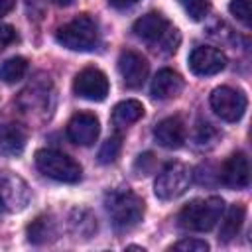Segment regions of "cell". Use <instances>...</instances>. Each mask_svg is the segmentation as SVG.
Segmentation results:
<instances>
[{
  "label": "cell",
  "instance_id": "cell-11",
  "mask_svg": "<svg viewBox=\"0 0 252 252\" xmlns=\"http://www.w3.org/2000/svg\"><path fill=\"white\" fill-rule=\"evenodd\" d=\"M150 71V63L146 61V57L138 51L126 49L120 53L118 57V73L124 81V85L128 89H138L144 85L146 77Z\"/></svg>",
  "mask_w": 252,
  "mask_h": 252
},
{
  "label": "cell",
  "instance_id": "cell-2",
  "mask_svg": "<svg viewBox=\"0 0 252 252\" xmlns=\"http://www.w3.org/2000/svg\"><path fill=\"white\" fill-rule=\"evenodd\" d=\"M224 211V201L220 197L195 199L187 203L179 213V224L185 230L193 232H209L220 220Z\"/></svg>",
  "mask_w": 252,
  "mask_h": 252
},
{
  "label": "cell",
  "instance_id": "cell-24",
  "mask_svg": "<svg viewBox=\"0 0 252 252\" xmlns=\"http://www.w3.org/2000/svg\"><path fill=\"white\" fill-rule=\"evenodd\" d=\"M171 250H183V252H207L209 244L199 238H185L171 246Z\"/></svg>",
  "mask_w": 252,
  "mask_h": 252
},
{
  "label": "cell",
  "instance_id": "cell-8",
  "mask_svg": "<svg viewBox=\"0 0 252 252\" xmlns=\"http://www.w3.org/2000/svg\"><path fill=\"white\" fill-rule=\"evenodd\" d=\"M211 108L215 110V114L220 120L226 122H236L242 118L244 110H246V96L230 87H217L211 93Z\"/></svg>",
  "mask_w": 252,
  "mask_h": 252
},
{
  "label": "cell",
  "instance_id": "cell-29",
  "mask_svg": "<svg viewBox=\"0 0 252 252\" xmlns=\"http://www.w3.org/2000/svg\"><path fill=\"white\" fill-rule=\"evenodd\" d=\"M53 2H55L57 6H69V4L73 2V0H53Z\"/></svg>",
  "mask_w": 252,
  "mask_h": 252
},
{
  "label": "cell",
  "instance_id": "cell-15",
  "mask_svg": "<svg viewBox=\"0 0 252 252\" xmlns=\"http://www.w3.org/2000/svg\"><path fill=\"white\" fill-rule=\"evenodd\" d=\"M183 85L185 83H183V77L179 73H175L173 69H161L152 79L150 93L158 100H167V98L177 96L183 91Z\"/></svg>",
  "mask_w": 252,
  "mask_h": 252
},
{
  "label": "cell",
  "instance_id": "cell-14",
  "mask_svg": "<svg viewBox=\"0 0 252 252\" xmlns=\"http://www.w3.org/2000/svg\"><path fill=\"white\" fill-rule=\"evenodd\" d=\"M154 138L161 148L167 150H177L185 142V124L181 122L179 116H169L163 118L156 124L154 128Z\"/></svg>",
  "mask_w": 252,
  "mask_h": 252
},
{
  "label": "cell",
  "instance_id": "cell-18",
  "mask_svg": "<svg viewBox=\"0 0 252 252\" xmlns=\"http://www.w3.org/2000/svg\"><path fill=\"white\" fill-rule=\"evenodd\" d=\"M244 217H246V207L240 205V203H234L228 207L226 215H224V220L220 222V232H219V238L222 242H230L242 228V222H244Z\"/></svg>",
  "mask_w": 252,
  "mask_h": 252
},
{
  "label": "cell",
  "instance_id": "cell-5",
  "mask_svg": "<svg viewBox=\"0 0 252 252\" xmlns=\"http://www.w3.org/2000/svg\"><path fill=\"white\" fill-rule=\"evenodd\" d=\"M132 32L150 43H161L167 47V51H175L179 41H173V35H177V30L171 28L167 18L159 12H148L142 18H138L132 26Z\"/></svg>",
  "mask_w": 252,
  "mask_h": 252
},
{
  "label": "cell",
  "instance_id": "cell-17",
  "mask_svg": "<svg viewBox=\"0 0 252 252\" xmlns=\"http://www.w3.org/2000/svg\"><path fill=\"white\" fill-rule=\"evenodd\" d=\"M144 116V104L136 98H126L112 108V124L118 128H128Z\"/></svg>",
  "mask_w": 252,
  "mask_h": 252
},
{
  "label": "cell",
  "instance_id": "cell-19",
  "mask_svg": "<svg viewBox=\"0 0 252 252\" xmlns=\"http://www.w3.org/2000/svg\"><path fill=\"white\" fill-rule=\"evenodd\" d=\"M26 73H28V59L20 55L6 59L0 67V79L4 83H18L20 79H24Z\"/></svg>",
  "mask_w": 252,
  "mask_h": 252
},
{
  "label": "cell",
  "instance_id": "cell-12",
  "mask_svg": "<svg viewBox=\"0 0 252 252\" xmlns=\"http://www.w3.org/2000/svg\"><path fill=\"white\" fill-rule=\"evenodd\" d=\"M98 134H100V124L93 112H77L67 124V136L77 146H93Z\"/></svg>",
  "mask_w": 252,
  "mask_h": 252
},
{
  "label": "cell",
  "instance_id": "cell-23",
  "mask_svg": "<svg viewBox=\"0 0 252 252\" xmlns=\"http://www.w3.org/2000/svg\"><path fill=\"white\" fill-rule=\"evenodd\" d=\"M228 10L244 26H250L252 24V0H230Z\"/></svg>",
  "mask_w": 252,
  "mask_h": 252
},
{
  "label": "cell",
  "instance_id": "cell-10",
  "mask_svg": "<svg viewBox=\"0 0 252 252\" xmlns=\"http://www.w3.org/2000/svg\"><path fill=\"white\" fill-rule=\"evenodd\" d=\"M189 69L199 77H211L226 67V55L211 45H199L189 53Z\"/></svg>",
  "mask_w": 252,
  "mask_h": 252
},
{
  "label": "cell",
  "instance_id": "cell-21",
  "mask_svg": "<svg viewBox=\"0 0 252 252\" xmlns=\"http://www.w3.org/2000/svg\"><path fill=\"white\" fill-rule=\"evenodd\" d=\"M183 12L193 20V22H201L205 20V16L209 14V0H179Z\"/></svg>",
  "mask_w": 252,
  "mask_h": 252
},
{
  "label": "cell",
  "instance_id": "cell-9",
  "mask_svg": "<svg viewBox=\"0 0 252 252\" xmlns=\"http://www.w3.org/2000/svg\"><path fill=\"white\" fill-rule=\"evenodd\" d=\"M108 91H110L108 79L96 67H87V69L79 71L73 81V93L85 100L100 102L108 96Z\"/></svg>",
  "mask_w": 252,
  "mask_h": 252
},
{
  "label": "cell",
  "instance_id": "cell-26",
  "mask_svg": "<svg viewBox=\"0 0 252 252\" xmlns=\"http://www.w3.org/2000/svg\"><path fill=\"white\" fill-rule=\"evenodd\" d=\"M154 163V156L152 154H142V156H138V159H136V169H140L142 167V173L146 175L148 171H150V165Z\"/></svg>",
  "mask_w": 252,
  "mask_h": 252
},
{
  "label": "cell",
  "instance_id": "cell-20",
  "mask_svg": "<svg viewBox=\"0 0 252 252\" xmlns=\"http://www.w3.org/2000/svg\"><path fill=\"white\" fill-rule=\"evenodd\" d=\"M53 234H55V228H53V222L47 217H37L28 226V240L33 242V244H43Z\"/></svg>",
  "mask_w": 252,
  "mask_h": 252
},
{
  "label": "cell",
  "instance_id": "cell-6",
  "mask_svg": "<svg viewBox=\"0 0 252 252\" xmlns=\"http://www.w3.org/2000/svg\"><path fill=\"white\" fill-rule=\"evenodd\" d=\"M191 179H193V173H191L189 165H185L181 161L167 163L156 177L154 193L161 201H173L189 189Z\"/></svg>",
  "mask_w": 252,
  "mask_h": 252
},
{
  "label": "cell",
  "instance_id": "cell-3",
  "mask_svg": "<svg viewBox=\"0 0 252 252\" xmlns=\"http://www.w3.org/2000/svg\"><path fill=\"white\" fill-rule=\"evenodd\" d=\"M55 39L57 43H61L71 51H89L96 45L98 39L96 22L87 14L77 16L75 20L67 22L55 32Z\"/></svg>",
  "mask_w": 252,
  "mask_h": 252
},
{
  "label": "cell",
  "instance_id": "cell-22",
  "mask_svg": "<svg viewBox=\"0 0 252 252\" xmlns=\"http://www.w3.org/2000/svg\"><path fill=\"white\" fill-rule=\"evenodd\" d=\"M120 150H122V140H120V136L108 138V140L100 146V150H98V161H100V163H112V161L118 158Z\"/></svg>",
  "mask_w": 252,
  "mask_h": 252
},
{
  "label": "cell",
  "instance_id": "cell-4",
  "mask_svg": "<svg viewBox=\"0 0 252 252\" xmlns=\"http://www.w3.org/2000/svg\"><path fill=\"white\" fill-rule=\"evenodd\" d=\"M35 165L43 175L61 183H77L81 179V165L71 156L57 150H37Z\"/></svg>",
  "mask_w": 252,
  "mask_h": 252
},
{
  "label": "cell",
  "instance_id": "cell-13",
  "mask_svg": "<svg viewBox=\"0 0 252 252\" xmlns=\"http://www.w3.org/2000/svg\"><path fill=\"white\" fill-rule=\"evenodd\" d=\"M220 181L230 189H244L250 181V165L244 152H236L220 167Z\"/></svg>",
  "mask_w": 252,
  "mask_h": 252
},
{
  "label": "cell",
  "instance_id": "cell-16",
  "mask_svg": "<svg viewBox=\"0 0 252 252\" xmlns=\"http://www.w3.org/2000/svg\"><path fill=\"white\" fill-rule=\"evenodd\" d=\"M28 134L20 124H2L0 126V154L20 156L26 150Z\"/></svg>",
  "mask_w": 252,
  "mask_h": 252
},
{
  "label": "cell",
  "instance_id": "cell-28",
  "mask_svg": "<svg viewBox=\"0 0 252 252\" xmlns=\"http://www.w3.org/2000/svg\"><path fill=\"white\" fill-rule=\"evenodd\" d=\"M14 6H16V0H0V18L6 16Z\"/></svg>",
  "mask_w": 252,
  "mask_h": 252
},
{
  "label": "cell",
  "instance_id": "cell-1",
  "mask_svg": "<svg viewBox=\"0 0 252 252\" xmlns=\"http://www.w3.org/2000/svg\"><path fill=\"white\" fill-rule=\"evenodd\" d=\"M106 213L116 230H132L144 219V201L130 189H112L104 197Z\"/></svg>",
  "mask_w": 252,
  "mask_h": 252
},
{
  "label": "cell",
  "instance_id": "cell-27",
  "mask_svg": "<svg viewBox=\"0 0 252 252\" xmlns=\"http://www.w3.org/2000/svg\"><path fill=\"white\" fill-rule=\"evenodd\" d=\"M112 8H116V10H126V8H130V6H134V4H138L140 0H106Z\"/></svg>",
  "mask_w": 252,
  "mask_h": 252
},
{
  "label": "cell",
  "instance_id": "cell-25",
  "mask_svg": "<svg viewBox=\"0 0 252 252\" xmlns=\"http://www.w3.org/2000/svg\"><path fill=\"white\" fill-rule=\"evenodd\" d=\"M16 39H18V33H16V30H14L12 26H8V24L0 26V51H4V49H6L8 45H12Z\"/></svg>",
  "mask_w": 252,
  "mask_h": 252
},
{
  "label": "cell",
  "instance_id": "cell-7",
  "mask_svg": "<svg viewBox=\"0 0 252 252\" xmlns=\"http://www.w3.org/2000/svg\"><path fill=\"white\" fill-rule=\"evenodd\" d=\"M32 193L28 183L12 173V171H0V207L8 213H20L30 205Z\"/></svg>",
  "mask_w": 252,
  "mask_h": 252
}]
</instances>
